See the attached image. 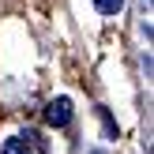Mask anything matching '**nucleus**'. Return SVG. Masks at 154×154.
I'll list each match as a JSON object with an SVG mask.
<instances>
[{
	"label": "nucleus",
	"mask_w": 154,
	"mask_h": 154,
	"mask_svg": "<svg viewBox=\"0 0 154 154\" xmlns=\"http://www.w3.org/2000/svg\"><path fill=\"white\" fill-rule=\"evenodd\" d=\"M94 8H98L102 15H117L120 8H124V0H94Z\"/></svg>",
	"instance_id": "nucleus-3"
},
{
	"label": "nucleus",
	"mask_w": 154,
	"mask_h": 154,
	"mask_svg": "<svg viewBox=\"0 0 154 154\" xmlns=\"http://www.w3.org/2000/svg\"><path fill=\"white\" fill-rule=\"evenodd\" d=\"M45 120H49L53 128H64L68 120H72V102H68V98H57V102H49V109H45Z\"/></svg>",
	"instance_id": "nucleus-1"
},
{
	"label": "nucleus",
	"mask_w": 154,
	"mask_h": 154,
	"mask_svg": "<svg viewBox=\"0 0 154 154\" xmlns=\"http://www.w3.org/2000/svg\"><path fill=\"white\" fill-rule=\"evenodd\" d=\"M0 154H34V150H30V143L23 139V135H11V139H4Z\"/></svg>",
	"instance_id": "nucleus-2"
}]
</instances>
